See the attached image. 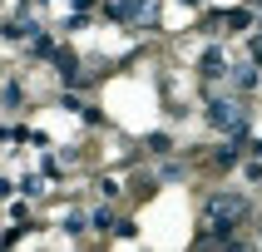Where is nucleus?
<instances>
[{
  "label": "nucleus",
  "mask_w": 262,
  "mask_h": 252,
  "mask_svg": "<svg viewBox=\"0 0 262 252\" xmlns=\"http://www.w3.org/2000/svg\"><path fill=\"white\" fill-rule=\"evenodd\" d=\"M159 15V0H114L109 5V20H124V25H154Z\"/></svg>",
  "instance_id": "3"
},
{
  "label": "nucleus",
  "mask_w": 262,
  "mask_h": 252,
  "mask_svg": "<svg viewBox=\"0 0 262 252\" xmlns=\"http://www.w3.org/2000/svg\"><path fill=\"white\" fill-rule=\"evenodd\" d=\"M233 79H237L243 89H252V84H257V70H252V64H243V70H233Z\"/></svg>",
  "instance_id": "6"
},
{
  "label": "nucleus",
  "mask_w": 262,
  "mask_h": 252,
  "mask_svg": "<svg viewBox=\"0 0 262 252\" xmlns=\"http://www.w3.org/2000/svg\"><path fill=\"white\" fill-rule=\"evenodd\" d=\"M148 148H154V153H168V148H173V139H168V133H154V139H148Z\"/></svg>",
  "instance_id": "7"
},
{
  "label": "nucleus",
  "mask_w": 262,
  "mask_h": 252,
  "mask_svg": "<svg viewBox=\"0 0 262 252\" xmlns=\"http://www.w3.org/2000/svg\"><path fill=\"white\" fill-rule=\"evenodd\" d=\"M198 64H203V74H223V50H208Z\"/></svg>",
  "instance_id": "5"
},
{
  "label": "nucleus",
  "mask_w": 262,
  "mask_h": 252,
  "mask_svg": "<svg viewBox=\"0 0 262 252\" xmlns=\"http://www.w3.org/2000/svg\"><path fill=\"white\" fill-rule=\"evenodd\" d=\"M183 5H198V0H183Z\"/></svg>",
  "instance_id": "9"
},
{
  "label": "nucleus",
  "mask_w": 262,
  "mask_h": 252,
  "mask_svg": "<svg viewBox=\"0 0 262 252\" xmlns=\"http://www.w3.org/2000/svg\"><path fill=\"white\" fill-rule=\"evenodd\" d=\"M208 124H213L218 133H243V129H248V104L213 99V104H208Z\"/></svg>",
  "instance_id": "2"
},
{
  "label": "nucleus",
  "mask_w": 262,
  "mask_h": 252,
  "mask_svg": "<svg viewBox=\"0 0 262 252\" xmlns=\"http://www.w3.org/2000/svg\"><path fill=\"white\" fill-rule=\"evenodd\" d=\"M248 218H252V203L243 193H213V198H203V222H208L203 242H237L233 233Z\"/></svg>",
  "instance_id": "1"
},
{
  "label": "nucleus",
  "mask_w": 262,
  "mask_h": 252,
  "mask_svg": "<svg viewBox=\"0 0 262 252\" xmlns=\"http://www.w3.org/2000/svg\"><path fill=\"white\" fill-rule=\"evenodd\" d=\"M89 222H94V227H104V233H109V227H114V213H109V208H99V213H94V218H89Z\"/></svg>",
  "instance_id": "8"
},
{
  "label": "nucleus",
  "mask_w": 262,
  "mask_h": 252,
  "mask_svg": "<svg viewBox=\"0 0 262 252\" xmlns=\"http://www.w3.org/2000/svg\"><path fill=\"white\" fill-rule=\"evenodd\" d=\"M59 74H64V84H79V64H74V55H59Z\"/></svg>",
  "instance_id": "4"
}]
</instances>
